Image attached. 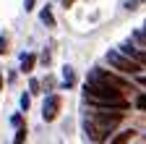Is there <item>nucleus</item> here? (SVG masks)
Segmentation results:
<instances>
[{
    "instance_id": "obj_2",
    "label": "nucleus",
    "mask_w": 146,
    "mask_h": 144,
    "mask_svg": "<svg viewBox=\"0 0 146 144\" xmlns=\"http://www.w3.org/2000/svg\"><path fill=\"white\" fill-rule=\"evenodd\" d=\"M123 121L120 110H104V113H94V115H86L84 118V131L89 134L91 141H102L104 136L112 134V129Z\"/></svg>"
},
{
    "instance_id": "obj_10",
    "label": "nucleus",
    "mask_w": 146,
    "mask_h": 144,
    "mask_svg": "<svg viewBox=\"0 0 146 144\" xmlns=\"http://www.w3.org/2000/svg\"><path fill=\"white\" fill-rule=\"evenodd\" d=\"M63 71H65V86H70L73 81H76V76H73V68H68V66H65Z\"/></svg>"
},
{
    "instance_id": "obj_4",
    "label": "nucleus",
    "mask_w": 146,
    "mask_h": 144,
    "mask_svg": "<svg viewBox=\"0 0 146 144\" xmlns=\"http://www.w3.org/2000/svg\"><path fill=\"white\" fill-rule=\"evenodd\" d=\"M89 81H97V84H104V86H115V89H128V81H125V79L112 76V74H107V71H102V68L91 71Z\"/></svg>"
},
{
    "instance_id": "obj_7",
    "label": "nucleus",
    "mask_w": 146,
    "mask_h": 144,
    "mask_svg": "<svg viewBox=\"0 0 146 144\" xmlns=\"http://www.w3.org/2000/svg\"><path fill=\"white\" fill-rule=\"evenodd\" d=\"M31 68H34V55H31V52H26V55L21 58V71H26V74H29Z\"/></svg>"
},
{
    "instance_id": "obj_17",
    "label": "nucleus",
    "mask_w": 146,
    "mask_h": 144,
    "mask_svg": "<svg viewBox=\"0 0 146 144\" xmlns=\"http://www.w3.org/2000/svg\"><path fill=\"white\" fill-rule=\"evenodd\" d=\"M138 84H141V86H146V76H141V79H138Z\"/></svg>"
},
{
    "instance_id": "obj_18",
    "label": "nucleus",
    "mask_w": 146,
    "mask_h": 144,
    "mask_svg": "<svg viewBox=\"0 0 146 144\" xmlns=\"http://www.w3.org/2000/svg\"><path fill=\"white\" fill-rule=\"evenodd\" d=\"M63 3H65V5H70V3H73V0H63Z\"/></svg>"
},
{
    "instance_id": "obj_13",
    "label": "nucleus",
    "mask_w": 146,
    "mask_h": 144,
    "mask_svg": "<svg viewBox=\"0 0 146 144\" xmlns=\"http://www.w3.org/2000/svg\"><path fill=\"white\" fill-rule=\"evenodd\" d=\"M29 89H31V92H39V81L31 79V81H29Z\"/></svg>"
},
{
    "instance_id": "obj_12",
    "label": "nucleus",
    "mask_w": 146,
    "mask_h": 144,
    "mask_svg": "<svg viewBox=\"0 0 146 144\" xmlns=\"http://www.w3.org/2000/svg\"><path fill=\"white\" fill-rule=\"evenodd\" d=\"M11 123L16 126V129H21V126H24V118H21V115H13V118H11Z\"/></svg>"
},
{
    "instance_id": "obj_9",
    "label": "nucleus",
    "mask_w": 146,
    "mask_h": 144,
    "mask_svg": "<svg viewBox=\"0 0 146 144\" xmlns=\"http://www.w3.org/2000/svg\"><path fill=\"white\" fill-rule=\"evenodd\" d=\"M24 141H26V131H24V129H18L16 136H13V144H24Z\"/></svg>"
},
{
    "instance_id": "obj_16",
    "label": "nucleus",
    "mask_w": 146,
    "mask_h": 144,
    "mask_svg": "<svg viewBox=\"0 0 146 144\" xmlns=\"http://www.w3.org/2000/svg\"><path fill=\"white\" fill-rule=\"evenodd\" d=\"M24 8L26 11H34V0H24Z\"/></svg>"
},
{
    "instance_id": "obj_3",
    "label": "nucleus",
    "mask_w": 146,
    "mask_h": 144,
    "mask_svg": "<svg viewBox=\"0 0 146 144\" xmlns=\"http://www.w3.org/2000/svg\"><path fill=\"white\" fill-rule=\"evenodd\" d=\"M107 63L112 68H117V71H123V74H138V71H141V66L136 60H131L128 55H123V52H117V50L107 52Z\"/></svg>"
},
{
    "instance_id": "obj_8",
    "label": "nucleus",
    "mask_w": 146,
    "mask_h": 144,
    "mask_svg": "<svg viewBox=\"0 0 146 144\" xmlns=\"http://www.w3.org/2000/svg\"><path fill=\"white\" fill-rule=\"evenodd\" d=\"M39 19L47 24V26H55V19H52V11L50 8H42V13H39Z\"/></svg>"
},
{
    "instance_id": "obj_14",
    "label": "nucleus",
    "mask_w": 146,
    "mask_h": 144,
    "mask_svg": "<svg viewBox=\"0 0 146 144\" xmlns=\"http://www.w3.org/2000/svg\"><path fill=\"white\" fill-rule=\"evenodd\" d=\"M136 37H138V40H141V42H143V45H146V26H143V29H141V31H138V34H136Z\"/></svg>"
},
{
    "instance_id": "obj_5",
    "label": "nucleus",
    "mask_w": 146,
    "mask_h": 144,
    "mask_svg": "<svg viewBox=\"0 0 146 144\" xmlns=\"http://www.w3.org/2000/svg\"><path fill=\"white\" fill-rule=\"evenodd\" d=\"M58 110H60V97L58 94H50L44 100V107H42V118L44 121H55V118H58Z\"/></svg>"
},
{
    "instance_id": "obj_1",
    "label": "nucleus",
    "mask_w": 146,
    "mask_h": 144,
    "mask_svg": "<svg viewBox=\"0 0 146 144\" xmlns=\"http://www.w3.org/2000/svg\"><path fill=\"white\" fill-rule=\"evenodd\" d=\"M84 92H86V100L91 105H97V107H107V110H125L128 107L123 92L115 89V86H104V84H97V81H89L84 86Z\"/></svg>"
},
{
    "instance_id": "obj_11",
    "label": "nucleus",
    "mask_w": 146,
    "mask_h": 144,
    "mask_svg": "<svg viewBox=\"0 0 146 144\" xmlns=\"http://www.w3.org/2000/svg\"><path fill=\"white\" fill-rule=\"evenodd\" d=\"M136 107H138V110H146V94H138V100H136Z\"/></svg>"
},
{
    "instance_id": "obj_6",
    "label": "nucleus",
    "mask_w": 146,
    "mask_h": 144,
    "mask_svg": "<svg viewBox=\"0 0 146 144\" xmlns=\"http://www.w3.org/2000/svg\"><path fill=\"white\" fill-rule=\"evenodd\" d=\"M133 134L136 131H120L117 136H112V144H128V141L133 139Z\"/></svg>"
},
{
    "instance_id": "obj_19",
    "label": "nucleus",
    "mask_w": 146,
    "mask_h": 144,
    "mask_svg": "<svg viewBox=\"0 0 146 144\" xmlns=\"http://www.w3.org/2000/svg\"><path fill=\"white\" fill-rule=\"evenodd\" d=\"M0 86H3V76H0Z\"/></svg>"
},
{
    "instance_id": "obj_15",
    "label": "nucleus",
    "mask_w": 146,
    "mask_h": 144,
    "mask_svg": "<svg viewBox=\"0 0 146 144\" xmlns=\"http://www.w3.org/2000/svg\"><path fill=\"white\" fill-rule=\"evenodd\" d=\"M5 47H8V42H5V37H0V55L5 52Z\"/></svg>"
}]
</instances>
